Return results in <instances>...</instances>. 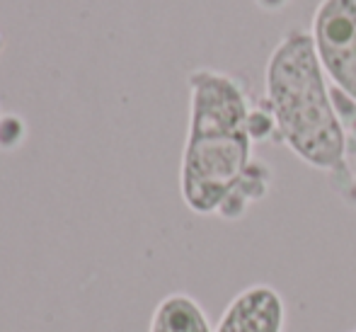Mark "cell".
I'll return each instance as SVG.
<instances>
[{
    "label": "cell",
    "mask_w": 356,
    "mask_h": 332,
    "mask_svg": "<svg viewBox=\"0 0 356 332\" xmlns=\"http://www.w3.org/2000/svg\"><path fill=\"white\" fill-rule=\"evenodd\" d=\"M189 127L179 163V194L189 211L211 216L252 163L248 95L216 68L189 73Z\"/></svg>",
    "instance_id": "6da1fadb"
},
{
    "label": "cell",
    "mask_w": 356,
    "mask_h": 332,
    "mask_svg": "<svg viewBox=\"0 0 356 332\" xmlns=\"http://www.w3.org/2000/svg\"><path fill=\"white\" fill-rule=\"evenodd\" d=\"M267 104L277 119V141L308 168H347V132L334 109L332 88L305 29H289L264 70Z\"/></svg>",
    "instance_id": "7a4b0ae2"
},
{
    "label": "cell",
    "mask_w": 356,
    "mask_h": 332,
    "mask_svg": "<svg viewBox=\"0 0 356 332\" xmlns=\"http://www.w3.org/2000/svg\"><path fill=\"white\" fill-rule=\"evenodd\" d=\"M310 37L330 85L356 102V0H320Z\"/></svg>",
    "instance_id": "3957f363"
},
{
    "label": "cell",
    "mask_w": 356,
    "mask_h": 332,
    "mask_svg": "<svg viewBox=\"0 0 356 332\" xmlns=\"http://www.w3.org/2000/svg\"><path fill=\"white\" fill-rule=\"evenodd\" d=\"M286 306L277 289L254 284L233 296L213 332H284Z\"/></svg>",
    "instance_id": "277c9868"
},
{
    "label": "cell",
    "mask_w": 356,
    "mask_h": 332,
    "mask_svg": "<svg viewBox=\"0 0 356 332\" xmlns=\"http://www.w3.org/2000/svg\"><path fill=\"white\" fill-rule=\"evenodd\" d=\"M148 332H213V328L207 318V310L194 296L172 291L163 296L153 308Z\"/></svg>",
    "instance_id": "5b68a950"
},
{
    "label": "cell",
    "mask_w": 356,
    "mask_h": 332,
    "mask_svg": "<svg viewBox=\"0 0 356 332\" xmlns=\"http://www.w3.org/2000/svg\"><path fill=\"white\" fill-rule=\"evenodd\" d=\"M269 184H272V170L264 160H252L245 170V175L240 177V182L233 187V192L223 199V204L218 206L216 216L223 221H238L245 216L248 206L252 201H259L267 197Z\"/></svg>",
    "instance_id": "8992f818"
},
{
    "label": "cell",
    "mask_w": 356,
    "mask_h": 332,
    "mask_svg": "<svg viewBox=\"0 0 356 332\" xmlns=\"http://www.w3.org/2000/svg\"><path fill=\"white\" fill-rule=\"evenodd\" d=\"M248 129L252 141H277V119H274L267 100H262V104H257V107H250Z\"/></svg>",
    "instance_id": "52a82bcc"
},
{
    "label": "cell",
    "mask_w": 356,
    "mask_h": 332,
    "mask_svg": "<svg viewBox=\"0 0 356 332\" xmlns=\"http://www.w3.org/2000/svg\"><path fill=\"white\" fill-rule=\"evenodd\" d=\"M27 127L17 114H3L0 117V150H15L22 145Z\"/></svg>",
    "instance_id": "ba28073f"
},
{
    "label": "cell",
    "mask_w": 356,
    "mask_h": 332,
    "mask_svg": "<svg viewBox=\"0 0 356 332\" xmlns=\"http://www.w3.org/2000/svg\"><path fill=\"white\" fill-rule=\"evenodd\" d=\"M254 3H257V8L264 10V13H279L289 0H254Z\"/></svg>",
    "instance_id": "9c48e42d"
},
{
    "label": "cell",
    "mask_w": 356,
    "mask_h": 332,
    "mask_svg": "<svg viewBox=\"0 0 356 332\" xmlns=\"http://www.w3.org/2000/svg\"><path fill=\"white\" fill-rule=\"evenodd\" d=\"M3 44H5L3 42V32H0V52H3Z\"/></svg>",
    "instance_id": "30bf717a"
},
{
    "label": "cell",
    "mask_w": 356,
    "mask_h": 332,
    "mask_svg": "<svg viewBox=\"0 0 356 332\" xmlns=\"http://www.w3.org/2000/svg\"><path fill=\"white\" fill-rule=\"evenodd\" d=\"M352 332H356V330H352Z\"/></svg>",
    "instance_id": "8fae6325"
},
{
    "label": "cell",
    "mask_w": 356,
    "mask_h": 332,
    "mask_svg": "<svg viewBox=\"0 0 356 332\" xmlns=\"http://www.w3.org/2000/svg\"><path fill=\"white\" fill-rule=\"evenodd\" d=\"M0 117H3V114H0Z\"/></svg>",
    "instance_id": "7c38bea8"
}]
</instances>
